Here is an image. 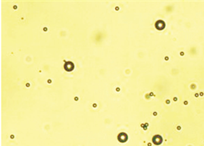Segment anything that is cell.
I'll return each mask as SVG.
<instances>
[{
    "mask_svg": "<svg viewBox=\"0 0 204 146\" xmlns=\"http://www.w3.org/2000/svg\"><path fill=\"white\" fill-rule=\"evenodd\" d=\"M152 142L154 145H159L163 143V137L159 135H156L152 137Z\"/></svg>",
    "mask_w": 204,
    "mask_h": 146,
    "instance_id": "cell-1",
    "label": "cell"
},
{
    "mask_svg": "<svg viewBox=\"0 0 204 146\" xmlns=\"http://www.w3.org/2000/svg\"><path fill=\"white\" fill-rule=\"evenodd\" d=\"M155 27L158 30H163L165 27V23L164 21L159 20L156 21V24H155Z\"/></svg>",
    "mask_w": 204,
    "mask_h": 146,
    "instance_id": "cell-2",
    "label": "cell"
}]
</instances>
